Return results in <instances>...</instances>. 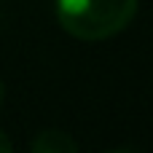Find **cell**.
I'll return each instance as SVG.
<instances>
[{
	"label": "cell",
	"instance_id": "7a4b0ae2",
	"mask_svg": "<svg viewBox=\"0 0 153 153\" xmlns=\"http://www.w3.org/2000/svg\"><path fill=\"white\" fill-rule=\"evenodd\" d=\"M30 148L35 153H73L78 151V143L62 129H43L30 143Z\"/></svg>",
	"mask_w": 153,
	"mask_h": 153
},
{
	"label": "cell",
	"instance_id": "6da1fadb",
	"mask_svg": "<svg viewBox=\"0 0 153 153\" xmlns=\"http://www.w3.org/2000/svg\"><path fill=\"white\" fill-rule=\"evenodd\" d=\"M140 0H56L59 27L78 40H108L137 16Z\"/></svg>",
	"mask_w": 153,
	"mask_h": 153
},
{
	"label": "cell",
	"instance_id": "277c9868",
	"mask_svg": "<svg viewBox=\"0 0 153 153\" xmlns=\"http://www.w3.org/2000/svg\"><path fill=\"white\" fill-rule=\"evenodd\" d=\"M3 102H5V83L0 81V108H3Z\"/></svg>",
	"mask_w": 153,
	"mask_h": 153
},
{
	"label": "cell",
	"instance_id": "3957f363",
	"mask_svg": "<svg viewBox=\"0 0 153 153\" xmlns=\"http://www.w3.org/2000/svg\"><path fill=\"white\" fill-rule=\"evenodd\" d=\"M11 151H13V143L8 140L5 132H0V153H11Z\"/></svg>",
	"mask_w": 153,
	"mask_h": 153
}]
</instances>
